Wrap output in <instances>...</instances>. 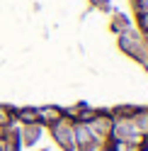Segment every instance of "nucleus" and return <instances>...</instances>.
Instances as JSON below:
<instances>
[{
	"mask_svg": "<svg viewBox=\"0 0 148 151\" xmlns=\"http://www.w3.org/2000/svg\"><path fill=\"white\" fill-rule=\"evenodd\" d=\"M92 3H97L100 7H107V0H92Z\"/></svg>",
	"mask_w": 148,
	"mask_h": 151,
	"instance_id": "obj_11",
	"label": "nucleus"
},
{
	"mask_svg": "<svg viewBox=\"0 0 148 151\" xmlns=\"http://www.w3.org/2000/svg\"><path fill=\"white\" fill-rule=\"evenodd\" d=\"M119 44H122V49L129 56H134V59H143V44H141V39H138L136 34H131V32L119 34Z\"/></svg>",
	"mask_w": 148,
	"mask_h": 151,
	"instance_id": "obj_3",
	"label": "nucleus"
},
{
	"mask_svg": "<svg viewBox=\"0 0 148 151\" xmlns=\"http://www.w3.org/2000/svg\"><path fill=\"white\" fill-rule=\"evenodd\" d=\"M63 119V110L61 107H41L39 110V124H53V122Z\"/></svg>",
	"mask_w": 148,
	"mask_h": 151,
	"instance_id": "obj_5",
	"label": "nucleus"
},
{
	"mask_svg": "<svg viewBox=\"0 0 148 151\" xmlns=\"http://www.w3.org/2000/svg\"><path fill=\"white\" fill-rule=\"evenodd\" d=\"M73 141H75V149H80V151H95L97 149V137L83 122L73 124Z\"/></svg>",
	"mask_w": 148,
	"mask_h": 151,
	"instance_id": "obj_2",
	"label": "nucleus"
},
{
	"mask_svg": "<svg viewBox=\"0 0 148 151\" xmlns=\"http://www.w3.org/2000/svg\"><path fill=\"white\" fill-rule=\"evenodd\" d=\"M136 3H138V10L141 12H148V0H136Z\"/></svg>",
	"mask_w": 148,
	"mask_h": 151,
	"instance_id": "obj_10",
	"label": "nucleus"
},
{
	"mask_svg": "<svg viewBox=\"0 0 148 151\" xmlns=\"http://www.w3.org/2000/svg\"><path fill=\"white\" fill-rule=\"evenodd\" d=\"M51 134L61 144V149L75 151V141H73V122H68L66 117L58 119V122H53V124H51Z\"/></svg>",
	"mask_w": 148,
	"mask_h": 151,
	"instance_id": "obj_1",
	"label": "nucleus"
},
{
	"mask_svg": "<svg viewBox=\"0 0 148 151\" xmlns=\"http://www.w3.org/2000/svg\"><path fill=\"white\" fill-rule=\"evenodd\" d=\"M15 117L24 122V124H34V122H39V110H34V107H22V110H17L15 112Z\"/></svg>",
	"mask_w": 148,
	"mask_h": 151,
	"instance_id": "obj_6",
	"label": "nucleus"
},
{
	"mask_svg": "<svg viewBox=\"0 0 148 151\" xmlns=\"http://www.w3.org/2000/svg\"><path fill=\"white\" fill-rule=\"evenodd\" d=\"M134 127L138 129V134H148V110H138L136 115L131 117Z\"/></svg>",
	"mask_w": 148,
	"mask_h": 151,
	"instance_id": "obj_7",
	"label": "nucleus"
},
{
	"mask_svg": "<svg viewBox=\"0 0 148 151\" xmlns=\"http://www.w3.org/2000/svg\"><path fill=\"white\" fill-rule=\"evenodd\" d=\"M41 137V124L39 122H34V124H24V129L20 132V139H22V144H36Z\"/></svg>",
	"mask_w": 148,
	"mask_h": 151,
	"instance_id": "obj_4",
	"label": "nucleus"
},
{
	"mask_svg": "<svg viewBox=\"0 0 148 151\" xmlns=\"http://www.w3.org/2000/svg\"><path fill=\"white\" fill-rule=\"evenodd\" d=\"M138 24H141V29L148 34V12H141V15H138Z\"/></svg>",
	"mask_w": 148,
	"mask_h": 151,
	"instance_id": "obj_9",
	"label": "nucleus"
},
{
	"mask_svg": "<svg viewBox=\"0 0 148 151\" xmlns=\"http://www.w3.org/2000/svg\"><path fill=\"white\" fill-rule=\"evenodd\" d=\"M112 29L119 32V34L129 32V17H126V15H117V17H114V24H112Z\"/></svg>",
	"mask_w": 148,
	"mask_h": 151,
	"instance_id": "obj_8",
	"label": "nucleus"
}]
</instances>
